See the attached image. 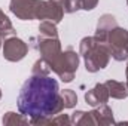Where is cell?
Returning <instances> with one entry per match:
<instances>
[{
  "mask_svg": "<svg viewBox=\"0 0 128 126\" xmlns=\"http://www.w3.org/2000/svg\"><path fill=\"white\" fill-rule=\"evenodd\" d=\"M60 102L58 83L48 76L36 74L27 79L18 95V110L27 117H45L57 110Z\"/></svg>",
  "mask_w": 128,
  "mask_h": 126,
  "instance_id": "cell-1",
  "label": "cell"
}]
</instances>
